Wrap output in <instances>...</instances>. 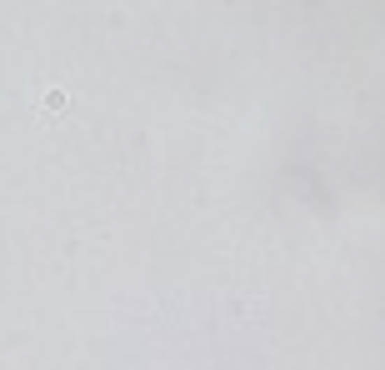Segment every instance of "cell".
<instances>
[{"label":"cell","instance_id":"obj_1","mask_svg":"<svg viewBox=\"0 0 385 370\" xmlns=\"http://www.w3.org/2000/svg\"><path fill=\"white\" fill-rule=\"evenodd\" d=\"M66 105H71L66 90H45V105L41 110H45V120H60V110H66Z\"/></svg>","mask_w":385,"mask_h":370}]
</instances>
